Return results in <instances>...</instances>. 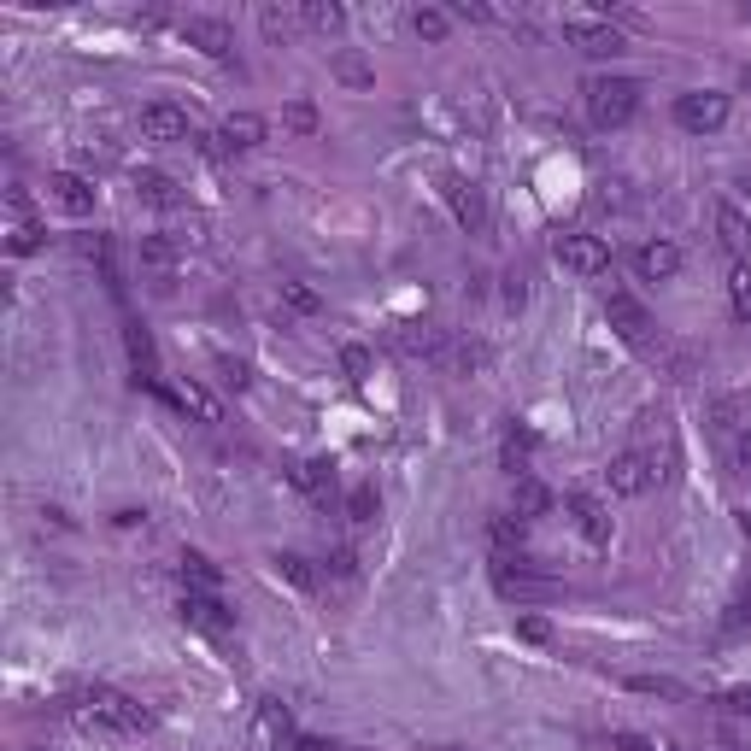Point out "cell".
Wrapping results in <instances>:
<instances>
[{
	"mask_svg": "<svg viewBox=\"0 0 751 751\" xmlns=\"http://www.w3.org/2000/svg\"><path fill=\"white\" fill-rule=\"evenodd\" d=\"M71 716H77L89 734H147V728H153V716L135 705V699H124L118 687H83Z\"/></svg>",
	"mask_w": 751,
	"mask_h": 751,
	"instance_id": "1",
	"label": "cell"
},
{
	"mask_svg": "<svg viewBox=\"0 0 751 751\" xmlns=\"http://www.w3.org/2000/svg\"><path fill=\"white\" fill-rule=\"evenodd\" d=\"M640 112V83L634 77H593L587 83V118L599 130H622Z\"/></svg>",
	"mask_w": 751,
	"mask_h": 751,
	"instance_id": "2",
	"label": "cell"
},
{
	"mask_svg": "<svg viewBox=\"0 0 751 751\" xmlns=\"http://www.w3.org/2000/svg\"><path fill=\"white\" fill-rule=\"evenodd\" d=\"M564 42L581 47L587 59H617L622 53V30L611 18H587V12H570L564 18Z\"/></svg>",
	"mask_w": 751,
	"mask_h": 751,
	"instance_id": "3",
	"label": "cell"
},
{
	"mask_svg": "<svg viewBox=\"0 0 751 751\" xmlns=\"http://www.w3.org/2000/svg\"><path fill=\"white\" fill-rule=\"evenodd\" d=\"M675 124H681V130H693V135L722 130V124H728V94H716V89L681 94V100H675Z\"/></svg>",
	"mask_w": 751,
	"mask_h": 751,
	"instance_id": "4",
	"label": "cell"
},
{
	"mask_svg": "<svg viewBox=\"0 0 751 751\" xmlns=\"http://www.w3.org/2000/svg\"><path fill=\"white\" fill-rule=\"evenodd\" d=\"M493 587H499L505 599H540V593H546V575L534 570L523 552H499V558H493Z\"/></svg>",
	"mask_w": 751,
	"mask_h": 751,
	"instance_id": "5",
	"label": "cell"
},
{
	"mask_svg": "<svg viewBox=\"0 0 751 751\" xmlns=\"http://www.w3.org/2000/svg\"><path fill=\"white\" fill-rule=\"evenodd\" d=\"M605 317H611V329H617L628 347H646V341H652V311L640 306L634 294H622V288H605Z\"/></svg>",
	"mask_w": 751,
	"mask_h": 751,
	"instance_id": "6",
	"label": "cell"
},
{
	"mask_svg": "<svg viewBox=\"0 0 751 751\" xmlns=\"http://www.w3.org/2000/svg\"><path fill=\"white\" fill-rule=\"evenodd\" d=\"M182 622H188L194 634H206V640H229V634H235V611L223 605L218 593H188V599H182Z\"/></svg>",
	"mask_w": 751,
	"mask_h": 751,
	"instance_id": "7",
	"label": "cell"
},
{
	"mask_svg": "<svg viewBox=\"0 0 751 751\" xmlns=\"http://www.w3.org/2000/svg\"><path fill=\"white\" fill-rule=\"evenodd\" d=\"M658 458L652 452H622V458H611V470H605V482H611V493H622V499H640L646 487L658 482Z\"/></svg>",
	"mask_w": 751,
	"mask_h": 751,
	"instance_id": "8",
	"label": "cell"
},
{
	"mask_svg": "<svg viewBox=\"0 0 751 751\" xmlns=\"http://www.w3.org/2000/svg\"><path fill=\"white\" fill-rule=\"evenodd\" d=\"M558 265H570L575 276H605L611 270V247L599 235H558Z\"/></svg>",
	"mask_w": 751,
	"mask_h": 751,
	"instance_id": "9",
	"label": "cell"
},
{
	"mask_svg": "<svg viewBox=\"0 0 751 751\" xmlns=\"http://www.w3.org/2000/svg\"><path fill=\"white\" fill-rule=\"evenodd\" d=\"M182 42L200 47L206 59H229V53H235V30H229L223 18H206V12H200V18H182Z\"/></svg>",
	"mask_w": 751,
	"mask_h": 751,
	"instance_id": "10",
	"label": "cell"
},
{
	"mask_svg": "<svg viewBox=\"0 0 751 751\" xmlns=\"http://www.w3.org/2000/svg\"><path fill=\"white\" fill-rule=\"evenodd\" d=\"M441 188H446V200H452V212H458V223H464L470 235H482V229H487L482 188H476V182H464V177H441Z\"/></svg>",
	"mask_w": 751,
	"mask_h": 751,
	"instance_id": "11",
	"label": "cell"
},
{
	"mask_svg": "<svg viewBox=\"0 0 751 751\" xmlns=\"http://www.w3.org/2000/svg\"><path fill=\"white\" fill-rule=\"evenodd\" d=\"M141 135L147 141H188V112L171 100H153V106H141Z\"/></svg>",
	"mask_w": 751,
	"mask_h": 751,
	"instance_id": "12",
	"label": "cell"
},
{
	"mask_svg": "<svg viewBox=\"0 0 751 751\" xmlns=\"http://www.w3.org/2000/svg\"><path fill=\"white\" fill-rule=\"evenodd\" d=\"M716 235H722V247L734 253V265H751V218L740 206H716Z\"/></svg>",
	"mask_w": 751,
	"mask_h": 751,
	"instance_id": "13",
	"label": "cell"
},
{
	"mask_svg": "<svg viewBox=\"0 0 751 751\" xmlns=\"http://www.w3.org/2000/svg\"><path fill=\"white\" fill-rule=\"evenodd\" d=\"M564 511L575 517V529L587 534L593 546H605V540H611V517H605V505H599V499H587V493H564Z\"/></svg>",
	"mask_w": 751,
	"mask_h": 751,
	"instance_id": "14",
	"label": "cell"
},
{
	"mask_svg": "<svg viewBox=\"0 0 751 751\" xmlns=\"http://www.w3.org/2000/svg\"><path fill=\"white\" fill-rule=\"evenodd\" d=\"M218 141H223V153H247V147L265 141V118H259V112H229L223 130H218Z\"/></svg>",
	"mask_w": 751,
	"mask_h": 751,
	"instance_id": "15",
	"label": "cell"
},
{
	"mask_svg": "<svg viewBox=\"0 0 751 751\" xmlns=\"http://www.w3.org/2000/svg\"><path fill=\"white\" fill-rule=\"evenodd\" d=\"M47 194H53V200H59V206L71 212V218L94 212V188L77 177V171H53V177H47Z\"/></svg>",
	"mask_w": 751,
	"mask_h": 751,
	"instance_id": "16",
	"label": "cell"
},
{
	"mask_svg": "<svg viewBox=\"0 0 751 751\" xmlns=\"http://www.w3.org/2000/svg\"><path fill=\"white\" fill-rule=\"evenodd\" d=\"M171 399H177V411H188L194 423H223V399L212 394V388H200V382H177Z\"/></svg>",
	"mask_w": 751,
	"mask_h": 751,
	"instance_id": "17",
	"label": "cell"
},
{
	"mask_svg": "<svg viewBox=\"0 0 751 751\" xmlns=\"http://www.w3.org/2000/svg\"><path fill=\"white\" fill-rule=\"evenodd\" d=\"M394 347L411 358H446L452 347H446L441 329H429V323H405V329H394Z\"/></svg>",
	"mask_w": 751,
	"mask_h": 751,
	"instance_id": "18",
	"label": "cell"
},
{
	"mask_svg": "<svg viewBox=\"0 0 751 751\" xmlns=\"http://www.w3.org/2000/svg\"><path fill=\"white\" fill-rule=\"evenodd\" d=\"M634 265H640L646 282H669V276L681 270V247H675V241H646V247L634 253Z\"/></svg>",
	"mask_w": 751,
	"mask_h": 751,
	"instance_id": "19",
	"label": "cell"
},
{
	"mask_svg": "<svg viewBox=\"0 0 751 751\" xmlns=\"http://www.w3.org/2000/svg\"><path fill=\"white\" fill-rule=\"evenodd\" d=\"M288 482L300 487V493H311V499H329V487H335V464H329V458H300V464L288 470Z\"/></svg>",
	"mask_w": 751,
	"mask_h": 751,
	"instance_id": "20",
	"label": "cell"
},
{
	"mask_svg": "<svg viewBox=\"0 0 751 751\" xmlns=\"http://www.w3.org/2000/svg\"><path fill=\"white\" fill-rule=\"evenodd\" d=\"M135 194H141L147 206H159V212L182 206V188H177L171 177H165V171H141V177H135Z\"/></svg>",
	"mask_w": 751,
	"mask_h": 751,
	"instance_id": "21",
	"label": "cell"
},
{
	"mask_svg": "<svg viewBox=\"0 0 751 751\" xmlns=\"http://www.w3.org/2000/svg\"><path fill=\"white\" fill-rule=\"evenodd\" d=\"M335 77H341L347 89H370V83H376V65H370L358 47H341V53H335Z\"/></svg>",
	"mask_w": 751,
	"mask_h": 751,
	"instance_id": "22",
	"label": "cell"
},
{
	"mask_svg": "<svg viewBox=\"0 0 751 751\" xmlns=\"http://www.w3.org/2000/svg\"><path fill=\"white\" fill-rule=\"evenodd\" d=\"M259 740H265V746H288V740H300V734H294V716H288L282 705H259Z\"/></svg>",
	"mask_w": 751,
	"mask_h": 751,
	"instance_id": "23",
	"label": "cell"
},
{
	"mask_svg": "<svg viewBox=\"0 0 751 751\" xmlns=\"http://www.w3.org/2000/svg\"><path fill=\"white\" fill-rule=\"evenodd\" d=\"M177 241H165V235H141V265H153L165 276V288H171V270H177Z\"/></svg>",
	"mask_w": 751,
	"mask_h": 751,
	"instance_id": "24",
	"label": "cell"
},
{
	"mask_svg": "<svg viewBox=\"0 0 751 751\" xmlns=\"http://www.w3.org/2000/svg\"><path fill=\"white\" fill-rule=\"evenodd\" d=\"M487 534H493V546H499V552H517V546L529 540V517H517V511H499V517L487 523Z\"/></svg>",
	"mask_w": 751,
	"mask_h": 751,
	"instance_id": "25",
	"label": "cell"
},
{
	"mask_svg": "<svg viewBox=\"0 0 751 751\" xmlns=\"http://www.w3.org/2000/svg\"><path fill=\"white\" fill-rule=\"evenodd\" d=\"M511 511H517V517H540V511H552V493L523 476V482L511 487Z\"/></svg>",
	"mask_w": 751,
	"mask_h": 751,
	"instance_id": "26",
	"label": "cell"
},
{
	"mask_svg": "<svg viewBox=\"0 0 751 751\" xmlns=\"http://www.w3.org/2000/svg\"><path fill=\"white\" fill-rule=\"evenodd\" d=\"M182 581H194L200 593H218L223 570L212 564V558H200V552H182Z\"/></svg>",
	"mask_w": 751,
	"mask_h": 751,
	"instance_id": "27",
	"label": "cell"
},
{
	"mask_svg": "<svg viewBox=\"0 0 751 751\" xmlns=\"http://www.w3.org/2000/svg\"><path fill=\"white\" fill-rule=\"evenodd\" d=\"M411 30H417L423 42H446V30H452V12H441V6H417V12H411Z\"/></svg>",
	"mask_w": 751,
	"mask_h": 751,
	"instance_id": "28",
	"label": "cell"
},
{
	"mask_svg": "<svg viewBox=\"0 0 751 751\" xmlns=\"http://www.w3.org/2000/svg\"><path fill=\"white\" fill-rule=\"evenodd\" d=\"M270 564H276V575H282V581H294L300 593H311V587H317V570H311V564L300 558V552H276Z\"/></svg>",
	"mask_w": 751,
	"mask_h": 751,
	"instance_id": "29",
	"label": "cell"
},
{
	"mask_svg": "<svg viewBox=\"0 0 751 751\" xmlns=\"http://www.w3.org/2000/svg\"><path fill=\"white\" fill-rule=\"evenodd\" d=\"M282 124H288L294 135H317L323 118H317V106H311V100H288V106H282Z\"/></svg>",
	"mask_w": 751,
	"mask_h": 751,
	"instance_id": "30",
	"label": "cell"
},
{
	"mask_svg": "<svg viewBox=\"0 0 751 751\" xmlns=\"http://www.w3.org/2000/svg\"><path fill=\"white\" fill-rule=\"evenodd\" d=\"M300 18H306L311 30H341V18H347V12H341L335 0H306V6H300Z\"/></svg>",
	"mask_w": 751,
	"mask_h": 751,
	"instance_id": "31",
	"label": "cell"
},
{
	"mask_svg": "<svg viewBox=\"0 0 751 751\" xmlns=\"http://www.w3.org/2000/svg\"><path fill=\"white\" fill-rule=\"evenodd\" d=\"M282 306L300 311V317H317L323 300H317V288H306V282H282Z\"/></svg>",
	"mask_w": 751,
	"mask_h": 751,
	"instance_id": "32",
	"label": "cell"
},
{
	"mask_svg": "<svg viewBox=\"0 0 751 751\" xmlns=\"http://www.w3.org/2000/svg\"><path fill=\"white\" fill-rule=\"evenodd\" d=\"M728 300H734V317H751V265L728 270Z\"/></svg>",
	"mask_w": 751,
	"mask_h": 751,
	"instance_id": "33",
	"label": "cell"
},
{
	"mask_svg": "<svg viewBox=\"0 0 751 751\" xmlns=\"http://www.w3.org/2000/svg\"><path fill=\"white\" fill-rule=\"evenodd\" d=\"M710 417H716V429H734L740 417H751V399H746V394H728V399H716V405H710Z\"/></svg>",
	"mask_w": 751,
	"mask_h": 751,
	"instance_id": "34",
	"label": "cell"
},
{
	"mask_svg": "<svg viewBox=\"0 0 751 751\" xmlns=\"http://www.w3.org/2000/svg\"><path fill=\"white\" fill-rule=\"evenodd\" d=\"M376 505H382V499H376V487L370 482L347 493V517H353V523H376Z\"/></svg>",
	"mask_w": 751,
	"mask_h": 751,
	"instance_id": "35",
	"label": "cell"
},
{
	"mask_svg": "<svg viewBox=\"0 0 751 751\" xmlns=\"http://www.w3.org/2000/svg\"><path fill=\"white\" fill-rule=\"evenodd\" d=\"M42 223H30V218H18V229H12V241H6V247H12V253H18V259H24V253H36V247H42Z\"/></svg>",
	"mask_w": 751,
	"mask_h": 751,
	"instance_id": "36",
	"label": "cell"
},
{
	"mask_svg": "<svg viewBox=\"0 0 751 751\" xmlns=\"http://www.w3.org/2000/svg\"><path fill=\"white\" fill-rule=\"evenodd\" d=\"M534 429H511V435H505V464H511V470H523V458H529L534 452Z\"/></svg>",
	"mask_w": 751,
	"mask_h": 751,
	"instance_id": "37",
	"label": "cell"
},
{
	"mask_svg": "<svg viewBox=\"0 0 751 751\" xmlns=\"http://www.w3.org/2000/svg\"><path fill=\"white\" fill-rule=\"evenodd\" d=\"M259 30H265L270 42H288V36H294V18L276 12V6H265V12H259Z\"/></svg>",
	"mask_w": 751,
	"mask_h": 751,
	"instance_id": "38",
	"label": "cell"
},
{
	"mask_svg": "<svg viewBox=\"0 0 751 751\" xmlns=\"http://www.w3.org/2000/svg\"><path fill=\"white\" fill-rule=\"evenodd\" d=\"M628 687H634V693H658V699H681V687H675V681H663V675H634Z\"/></svg>",
	"mask_w": 751,
	"mask_h": 751,
	"instance_id": "39",
	"label": "cell"
},
{
	"mask_svg": "<svg viewBox=\"0 0 751 751\" xmlns=\"http://www.w3.org/2000/svg\"><path fill=\"white\" fill-rule=\"evenodd\" d=\"M341 370H347L353 382H364V376H370V347H341Z\"/></svg>",
	"mask_w": 751,
	"mask_h": 751,
	"instance_id": "40",
	"label": "cell"
},
{
	"mask_svg": "<svg viewBox=\"0 0 751 751\" xmlns=\"http://www.w3.org/2000/svg\"><path fill=\"white\" fill-rule=\"evenodd\" d=\"M218 376H223V382H229V388H235V394H241V388H247V382H253V376H247V364H241V358H218Z\"/></svg>",
	"mask_w": 751,
	"mask_h": 751,
	"instance_id": "41",
	"label": "cell"
},
{
	"mask_svg": "<svg viewBox=\"0 0 751 751\" xmlns=\"http://www.w3.org/2000/svg\"><path fill=\"white\" fill-rule=\"evenodd\" d=\"M517 634H523L529 646H546V640H552V628H546L540 617H517Z\"/></svg>",
	"mask_w": 751,
	"mask_h": 751,
	"instance_id": "42",
	"label": "cell"
},
{
	"mask_svg": "<svg viewBox=\"0 0 751 751\" xmlns=\"http://www.w3.org/2000/svg\"><path fill=\"white\" fill-rule=\"evenodd\" d=\"M722 710H734V716H751V687H734V693H722Z\"/></svg>",
	"mask_w": 751,
	"mask_h": 751,
	"instance_id": "43",
	"label": "cell"
},
{
	"mask_svg": "<svg viewBox=\"0 0 751 751\" xmlns=\"http://www.w3.org/2000/svg\"><path fill=\"white\" fill-rule=\"evenodd\" d=\"M353 570H358V558H353V552H335V558H329V575H341V581H347Z\"/></svg>",
	"mask_w": 751,
	"mask_h": 751,
	"instance_id": "44",
	"label": "cell"
},
{
	"mask_svg": "<svg viewBox=\"0 0 751 751\" xmlns=\"http://www.w3.org/2000/svg\"><path fill=\"white\" fill-rule=\"evenodd\" d=\"M734 464H740V470H751V429L734 441Z\"/></svg>",
	"mask_w": 751,
	"mask_h": 751,
	"instance_id": "45",
	"label": "cell"
},
{
	"mask_svg": "<svg viewBox=\"0 0 751 751\" xmlns=\"http://www.w3.org/2000/svg\"><path fill=\"white\" fill-rule=\"evenodd\" d=\"M452 12H458V18H476V24H482V18H487V6H476V0H458Z\"/></svg>",
	"mask_w": 751,
	"mask_h": 751,
	"instance_id": "46",
	"label": "cell"
},
{
	"mask_svg": "<svg viewBox=\"0 0 751 751\" xmlns=\"http://www.w3.org/2000/svg\"><path fill=\"white\" fill-rule=\"evenodd\" d=\"M617 751H652V740H640V734H617Z\"/></svg>",
	"mask_w": 751,
	"mask_h": 751,
	"instance_id": "47",
	"label": "cell"
},
{
	"mask_svg": "<svg viewBox=\"0 0 751 751\" xmlns=\"http://www.w3.org/2000/svg\"><path fill=\"white\" fill-rule=\"evenodd\" d=\"M294 751H335V746H329V740H311V734H300V740H294Z\"/></svg>",
	"mask_w": 751,
	"mask_h": 751,
	"instance_id": "48",
	"label": "cell"
},
{
	"mask_svg": "<svg viewBox=\"0 0 751 751\" xmlns=\"http://www.w3.org/2000/svg\"><path fill=\"white\" fill-rule=\"evenodd\" d=\"M740 622H751V581H746V599H740Z\"/></svg>",
	"mask_w": 751,
	"mask_h": 751,
	"instance_id": "49",
	"label": "cell"
},
{
	"mask_svg": "<svg viewBox=\"0 0 751 751\" xmlns=\"http://www.w3.org/2000/svg\"><path fill=\"white\" fill-rule=\"evenodd\" d=\"M740 188H746V200H751V171H746V177H740Z\"/></svg>",
	"mask_w": 751,
	"mask_h": 751,
	"instance_id": "50",
	"label": "cell"
},
{
	"mask_svg": "<svg viewBox=\"0 0 751 751\" xmlns=\"http://www.w3.org/2000/svg\"><path fill=\"white\" fill-rule=\"evenodd\" d=\"M746 18H751V0H746Z\"/></svg>",
	"mask_w": 751,
	"mask_h": 751,
	"instance_id": "51",
	"label": "cell"
},
{
	"mask_svg": "<svg viewBox=\"0 0 751 751\" xmlns=\"http://www.w3.org/2000/svg\"><path fill=\"white\" fill-rule=\"evenodd\" d=\"M441 751H458V746H441Z\"/></svg>",
	"mask_w": 751,
	"mask_h": 751,
	"instance_id": "52",
	"label": "cell"
},
{
	"mask_svg": "<svg viewBox=\"0 0 751 751\" xmlns=\"http://www.w3.org/2000/svg\"><path fill=\"white\" fill-rule=\"evenodd\" d=\"M746 83H751V71H746Z\"/></svg>",
	"mask_w": 751,
	"mask_h": 751,
	"instance_id": "53",
	"label": "cell"
},
{
	"mask_svg": "<svg viewBox=\"0 0 751 751\" xmlns=\"http://www.w3.org/2000/svg\"><path fill=\"white\" fill-rule=\"evenodd\" d=\"M675 751H687V746H675Z\"/></svg>",
	"mask_w": 751,
	"mask_h": 751,
	"instance_id": "54",
	"label": "cell"
}]
</instances>
